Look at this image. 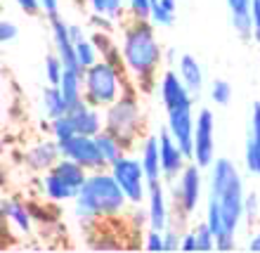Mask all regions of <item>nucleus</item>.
<instances>
[{
  "mask_svg": "<svg viewBox=\"0 0 260 253\" xmlns=\"http://www.w3.org/2000/svg\"><path fill=\"white\" fill-rule=\"evenodd\" d=\"M164 241H166V251H178L182 244V230L178 225H168L164 230Z\"/></svg>",
  "mask_w": 260,
  "mask_h": 253,
  "instance_id": "nucleus-38",
  "label": "nucleus"
},
{
  "mask_svg": "<svg viewBox=\"0 0 260 253\" xmlns=\"http://www.w3.org/2000/svg\"><path fill=\"white\" fill-rule=\"evenodd\" d=\"M130 206L125 192L116 182L109 168L92 171L81 187L78 197L74 199V215L81 230L95 232L97 227L107 220H116Z\"/></svg>",
  "mask_w": 260,
  "mask_h": 253,
  "instance_id": "nucleus-2",
  "label": "nucleus"
},
{
  "mask_svg": "<svg viewBox=\"0 0 260 253\" xmlns=\"http://www.w3.org/2000/svg\"><path fill=\"white\" fill-rule=\"evenodd\" d=\"M57 144H59L62 156L71 159V161H76V164H81L85 171L92 173V171H102V168H107L104 156H102V151H100V147H97L95 137L74 133V135L64 137V140H57Z\"/></svg>",
  "mask_w": 260,
  "mask_h": 253,
  "instance_id": "nucleus-8",
  "label": "nucleus"
},
{
  "mask_svg": "<svg viewBox=\"0 0 260 253\" xmlns=\"http://www.w3.org/2000/svg\"><path fill=\"white\" fill-rule=\"evenodd\" d=\"M0 208H3V218H5L14 230H19L21 234H31L36 220H34V213H31L28 204H24L19 199H7L5 197L3 204H0Z\"/></svg>",
  "mask_w": 260,
  "mask_h": 253,
  "instance_id": "nucleus-20",
  "label": "nucleus"
},
{
  "mask_svg": "<svg viewBox=\"0 0 260 253\" xmlns=\"http://www.w3.org/2000/svg\"><path fill=\"white\" fill-rule=\"evenodd\" d=\"M48 130H50V135L55 137V140H64V137H69V135H74L76 133L74 123H71V116H69V111L67 114H62V116H57V118H50Z\"/></svg>",
  "mask_w": 260,
  "mask_h": 253,
  "instance_id": "nucleus-32",
  "label": "nucleus"
},
{
  "mask_svg": "<svg viewBox=\"0 0 260 253\" xmlns=\"http://www.w3.org/2000/svg\"><path fill=\"white\" fill-rule=\"evenodd\" d=\"M38 187H41L43 197L48 199L50 204H69V201H74V199L78 197V192H76L71 185H67L52 168L45 171V173H41Z\"/></svg>",
  "mask_w": 260,
  "mask_h": 253,
  "instance_id": "nucleus-18",
  "label": "nucleus"
},
{
  "mask_svg": "<svg viewBox=\"0 0 260 253\" xmlns=\"http://www.w3.org/2000/svg\"><path fill=\"white\" fill-rule=\"evenodd\" d=\"M41 10L48 19L59 17V0H41Z\"/></svg>",
  "mask_w": 260,
  "mask_h": 253,
  "instance_id": "nucleus-43",
  "label": "nucleus"
},
{
  "mask_svg": "<svg viewBox=\"0 0 260 253\" xmlns=\"http://www.w3.org/2000/svg\"><path fill=\"white\" fill-rule=\"evenodd\" d=\"M97 59H100V50H97V45H95L92 38L83 36L81 41H76V64H78L83 71L92 67Z\"/></svg>",
  "mask_w": 260,
  "mask_h": 253,
  "instance_id": "nucleus-30",
  "label": "nucleus"
},
{
  "mask_svg": "<svg viewBox=\"0 0 260 253\" xmlns=\"http://www.w3.org/2000/svg\"><path fill=\"white\" fill-rule=\"evenodd\" d=\"M64 100H67L69 109L78 107L81 102H85V85H83V69L81 67H67L59 83Z\"/></svg>",
  "mask_w": 260,
  "mask_h": 253,
  "instance_id": "nucleus-21",
  "label": "nucleus"
},
{
  "mask_svg": "<svg viewBox=\"0 0 260 253\" xmlns=\"http://www.w3.org/2000/svg\"><path fill=\"white\" fill-rule=\"evenodd\" d=\"M201 166L189 161L185 166V171L180 173L178 182L173 180V208L175 215H180L182 223L197 211V206L201 204V194H204V178H201Z\"/></svg>",
  "mask_w": 260,
  "mask_h": 253,
  "instance_id": "nucleus-6",
  "label": "nucleus"
},
{
  "mask_svg": "<svg viewBox=\"0 0 260 253\" xmlns=\"http://www.w3.org/2000/svg\"><path fill=\"white\" fill-rule=\"evenodd\" d=\"M17 5H19V10L24 14H28V17H34V14H41V0H14Z\"/></svg>",
  "mask_w": 260,
  "mask_h": 253,
  "instance_id": "nucleus-41",
  "label": "nucleus"
},
{
  "mask_svg": "<svg viewBox=\"0 0 260 253\" xmlns=\"http://www.w3.org/2000/svg\"><path fill=\"white\" fill-rule=\"evenodd\" d=\"M227 7H230L234 34L239 38H253V19H251L253 0H227Z\"/></svg>",
  "mask_w": 260,
  "mask_h": 253,
  "instance_id": "nucleus-22",
  "label": "nucleus"
},
{
  "mask_svg": "<svg viewBox=\"0 0 260 253\" xmlns=\"http://www.w3.org/2000/svg\"><path fill=\"white\" fill-rule=\"evenodd\" d=\"M194 234H197V241H199V251H213L215 248V234H213V230L208 227L206 220L194 227Z\"/></svg>",
  "mask_w": 260,
  "mask_h": 253,
  "instance_id": "nucleus-34",
  "label": "nucleus"
},
{
  "mask_svg": "<svg viewBox=\"0 0 260 253\" xmlns=\"http://www.w3.org/2000/svg\"><path fill=\"white\" fill-rule=\"evenodd\" d=\"M104 128L123 140L125 147H135L142 135V107H140V90L133 81L125 85L123 95L104 109Z\"/></svg>",
  "mask_w": 260,
  "mask_h": 253,
  "instance_id": "nucleus-4",
  "label": "nucleus"
},
{
  "mask_svg": "<svg viewBox=\"0 0 260 253\" xmlns=\"http://www.w3.org/2000/svg\"><path fill=\"white\" fill-rule=\"evenodd\" d=\"M52 171H55L67 185L74 187L76 192H81V187L85 185V180H88V175H90V171H85L81 164H76V161H71V159H67V156L59 159V161L52 166Z\"/></svg>",
  "mask_w": 260,
  "mask_h": 253,
  "instance_id": "nucleus-25",
  "label": "nucleus"
},
{
  "mask_svg": "<svg viewBox=\"0 0 260 253\" xmlns=\"http://www.w3.org/2000/svg\"><path fill=\"white\" fill-rule=\"evenodd\" d=\"M178 14V0H151L149 21L154 26H171Z\"/></svg>",
  "mask_w": 260,
  "mask_h": 253,
  "instance_id": "nucleus-28",
  "label": "nucleus"
},
{
  "mask_svg": "<svg viewBox=\"0 0 260 253\" xmlns=\"http://www.w3.org/2000/svg\"><path fill=\"white\" fill-rule=\"evenodd\" d=\"M69 116H71V123L78 135L95 137L97 133L104 130V109H97L88 102H81L78 107L69 109Z\"/></svg>",
  "mask_w": 260,
  "mask_h": 253,
  "instance_id": "nucleus-14",
  "label": "nucleus"
},
{
  "mask_svg": "<svg viewBox=\"0 0 260 253\" xmlns=\"http://www.w3.org/2000/svg\"><path fill=\"white\" fill-rule=\"evenodd\" d=\"M118 43L128 78L135 83L140 92H151L158 85V67L166 59L154 24L149 19H130L121 31Z\"/></svg>",
  "mask_w": 260,
  "mask_h": 253,
  "instance_id": "nucleus-1",
  "label": "nucleus"
},
{
  "mask_svg": "<svg viewBox=\"0 0 260 253\" xmlns=\"http://www.w3.org/2000/svg\"><path fill=\"white\" fill-rule=\"evenodd\" d=\"M168 114V133L173 135V140L182 147L189 161H192V154H194V125H197V116H194V104L189 107H180V109H173V111H166Z\"/></svg>",
  "mask_w": 260,
  "mask_h": 253,
  "instance_id": "nucleus-11",
  "label": "nucleus"
},
{
  "mask_svg": "<svg viewBox=\"0 0 260 253\" xmlns=\"http://www.w3.org/2000/svg\"><path fill=\"white\" fill-rule=\"evenodd\" d=\"M251 19H253V41L260 45V0H253V7H251Z\"/></svg>",
  "mask_w": 260,
  "mask_h": 253,
  "instance_id": "nucleus-42",
  "label": "nucleus"
},
{
  "mask_svg": "<svg viewBox=\"0 0 260 253\" xmlns=\"http://www.w3.org/2000/svg\"><path fill=\"white\" fill-rule=\"evenodd\" d=\"M64 62L59 59V55L57 52H52V55L45 57V64H43V71H45V83H50V85H59L62 83V76H64Z\"/></svg>",
  "mask_w": 260,
  "mask_h": 253,
  "instance_id": "nucleus-31",
  "label": "nucleus"
},
{
  "mask_svg": "<svg viewBox=\"0 0 260 253\" xmlns=\"http://www.w3.org/2000/svg\"><path fill=\"white\" fill-rule=\"evenodd\" d=\"M92 41H95L102 59H107L109 64H114V67H118V69H125L123 67V55H121V43L111 41L109 31H100V28H97V34L92 36Z\"/></svg>",
  "mask_w": 260,
  "mask_h": 253,
  "instance_id": "nucleus-26",
  "label": "nucleus"
},
{
  "mask_svg": "<svg viewBox=\"0 0 260 253\" xmlns=\"http://www.w3.org/2000/svg\"><path fill=\"white\" fill-rule=\"evenodd\" d=\"M258 218H260V199L255 192H251L244 199V220L248 225H253V223H258Z\"/></svg>",
  "mask_w": 260,
  "mask_h": 253,
  "instance_id": "nucleus-36",
  "label": "nucleus"
},
{
  "mask_svg": "<svg viewBox=\"0 0 260 253\" xmlns=\"http://www.w3.org/2000/svg\"><path fill=\"white\" fill-rule=\"evenodd\" d=\"M208 194L215 197L222 213L225 230L237 232L244 220V178L239 168L230 159H215L211 166V178H208Z\"/></svg>",
  "mask_w": 260,
  "mask_h": 253,
  "instance_id": "nucleus-3",
  "label": "nucleus"
},
{
  "mask_svg": "<svg viewBox=\"0 0 260 253\" xmlns=\"http://www.w3.org/2000/svg\"><path fill=\"white\" fill-rule=\"evenodd\" d=\"M50 36H52V45L64 67H78L76 64V41L69 34V21L62 17L50 19Z\"/></svg>",
  "mask_w": 260,
  "mask_h": 253,
  "instance_id": "nucleus-17",
  "label": "nucleus"
},
{
  "mask_svg": "<svg viewBox=\"0 0 260 253\" xmlns=\"http://www.w3.org/2000/svg\"><path fill=\"white\" fill-rule=\"evenodd\" d=\"M130 83L125 69H118L109 64L107 59H97L90 69L83 71V85H85V102L97 107V109H107L114 104L118 97L123 95L125 85Z\"/></svg>",
  "mask_w": 260,
  "mask_h": 253,
  "instance_id": "nucleus-5",
  "label": "nucleus"
},
{
  "mask_svg": "<svg viewBox=\"0 0 260 253\" xmlns=\"http://www.w3.org/2000/svg\"><path fill=\"white\" fill-rule=\"evenodd\" d=\"M166 59L173 62V59H175V50H166Z\"/></svg>",
  "mask_w": 260,
  "mask_h": 253,
  "instance_id": "nucleus-47",
  "label": "nucleus"
},
{
  "mask_svg": "<svg viewBox=\"0 0 260 253\" xmlns=\"http://www.w3.org/2000/svg\"><path fill=\"white\" fill-rule=\"evenodd\" d=\"M234 234L230 230H222V232L215 237V251H234L237 248V241H234Z\"/></svg>",
  "mask_w": 260,
  "mask_h": 253,
  "instance_id": "nucleus-40",
  "label": "nucleus"
},
{
  "mask_svg": "<svg viewBox=\"0 0 260 253\" xmlns=\"http://www.w3.org/2000/svg\"><path fill=\"white\" fill-rule=\"evenodd\" d=\"M95 140H97V147H100V151H102L107 168H111V166L116 164V161H121V159L128 154V147H125L123 140H118V137L114 135V133H109L107 128H104L102 133H97Z\"/></svg>",
  "mask_w": 260,
  "mask_h": 253,
  "instance_id": "nucleus-24",
  "label": "nucleus"
},
{
  "mask_svg": "<svg viewBox=\"0 0 260 253\" xmlns=\"http://www.w3.org/2000/svg\"><path fill=\"white\" fill-rule=\"evenodd\" d=\"M178 74L185 81V85L189 88L194 97L199 100L201 90H204V69L199 64V59L194 55H180L178 57Z\"/></svg>",
  "mask_w": 260,
  "mask_h": 253,
  "instance_id": "nucleus-23",
  "label": "nucleus"
},
{
  "mask_svg": "<svg viewBox=\"0 0 260 253\" xmlns=\"http://www.w3.org/2000/svg\"><path fill=\"white\" fill-rule=\"evenodd\" d=\"M158 144H161V171H164V178L173 182V180L180 178V173L185 171V166L189 164V156L173 140L168 128H164L158 133Z\"/></svg>",
  "mask_w": 260,
  "mask_h": 253,
  "instance_id": "nucleus-12",
  "label": "nucleus"
},
{
  "mask_svg": "<svg viewBox=\"0 0 260 253\" xmlns=\"http://www.w3.org/2000/svg\"><path fill=\"white\" fill-rule=\"evenodd\" d=\"M158 97H161V104H164L166 111L180 109V107H189V104L197 102V97L189 92V88L185 85V81L180 78L178 71H164L161 78H158Z\"/></svg>",
  "mask_w": 260,
  "mask_h": 253,
  "instance_id": "nucleus-10",
  "label": "nucleus"
},
{
  "mask_svg": "<svg viewBox=\"0 0 260 253\" xmlns=\"http://www.w3.org/2000/svg\"><path fill=\"white\" fill-rule=\"evenodd\" d=\"M114 173L116 182L121 185V189L125 192L130 206H142L147 201V189H149V180L144 175V168H142V161L140 156H130L125 154L121 161L109 168Z\"/></svg>",
  "mask_w": 260,
  "mask_h": 253,
  "instance_id": "nucleus-7",
  "label": "nucleus"
},
{
  "mask_svg": "<svg viewBox=\"0 0 260 253\" xmlns=\"http://www.w3.org/2000/svg\"><path fill=\"white\" fill-rule=\"evenodd\" d=\"M192 161L199 164L201 168H211L213 161H215V116L206 107L197 111Z\"/></svg>",
  "mask_w": 260,
  "mask_h": 253,
  "instance_id": "nucleus-9",
  "label": "nucleus"
},
{
  "mask_svg": "<svg viewBox=\"0 0 260 253\" xmlns=\"http://www.w3.org/2000/svg\"><path fill=\"white\" fill-rule=\"evenodd\" d=\"M180 251H199V241L194 230L189 232H182V244H180Z\"/></svg>",
  "mask_w": 260,
  "mask_h": 253,
  "instance_id": "nucleus-44",
  "label": "nucleus"
},
{
  "mask_svg": "<svg viewBox=\"0 0 260 253\" xmlns=\"http://www.w3.org/2000/svg\"><path fill=\"white\" fill-rule=\"evenodd\" d=\"M147 213H149V227L161 230L171 225V211H168V201H166V189L158 182H149L147 189Z\"/></svg>",
  "mask_w": 260,
  "mask_h": 253,
  "instance_id": "nucleus-16",
  "label": "nucleus"
},
{
  "mask_svg": "<svg viewBox=\"0 0 260 253\" xmlns=\"http://www.w3.org/2000/svg\"><path fill=\"white\" fill-rule=\"evenodd\" d=\"M248 251L260 253V230H258V232H253V237L248 239Z\"/></svg>",
  "mask_w": 260,
  "mask_h": 253,
  "instance_id": "nucleus-46",
  "label": "nucleus"
},
{
  "mask_svg": "<svg viewBox=\"0 0 260 253\" xmlns=\"http://www.w3.org/2000/svg\"><path fill=\"white\" fill-rule=\"evenodd\" d=\"M41 104H43V111H45L48 118H57L69 111V104H67V100H64L59 85H50V83L43 88Z\"/></svg>",
  "mask_w": 260,
  "mask_h": 253,
  "instance_id": "nucleus-27",
  "label": "nucleus"
},
{
  "mask_svg": "<svg viewBox=\"0 0 260 253\" xmlns=\"http://www.w3.org/2000/svg\"><path fill=\"white\" fill-rule=\"evenodd\" d=\"M144 248H147V251H166L164 232H161V230L149 227V230L144 232Z\"/></svg>",
  "mask_w": 260,
  "mask_h": 253,
  "instance_id": "nucleus-37",
  "label": "nucleus"
},
{
  "mask_svg": "<svg viewBox=\"0 0 260 253\" xmlns=\"http://www.w3.org/2000/svg\"><path fill=\"white\" fill-rule=\"evenodd\" d=\"M69 34H71V38H74V41H81L83 36V26L81 24H71V21H69Z\"/></svg>",
  "mask_w": 260,
  "mask_h": 253,
  "instance_id": "nucleus-45",
  "label": "nucleus"
},
{
  "mask_svg": "<svg viewBox=\"0 0 260 253\" xmlns=\"http://www.w3.org/2000/svg\"><path fill=\"white\" fill-rule=\"evenodd\" d=\"M211 100L218 107H227V104L232 102V85L225 78H215L211 83Z\"/></svg>",
  "mask_w": 260,
  "mask_h": 253,
  "instance_id": "nucleus-33",
  "label": "nucleus"
},
{
  "mask_svg": "<svg viewBox=\"0 0 260 253\" xmlns=\"http://www.w3.org/2000/svg\"><path fill=\"white\" fill-rule=\"evenodd\" d=\"M140 161H142L144 175L149 182H158L164 180V171H161V144H158V135H147L140 144Z\"/></svg>",
  "mask_w": 260,
  "mask_h": 253,
  "instance_id": "nucleus-19",
  "label": "nucleus"
},
{
  "mask_svg": "<svg viewBox=\"0 0 260 253\" xmlns=\"http://www.w3.org/2000/svg\"><path fill=\"white\" fill-rule=\"evenodd\" d=\"M88 5L90 14H104L109 19L118 21L125 12V0H83Z\"/></svg>",
  "mask_w": 260,
  "mask_h": 253,
  "instance_id": "nucleus-29",
  "label": "nucleus"
},
{
  "mask_svg": "<svg viewBox=\"0 0 260 253\" xmlns=\"http://www.w3.org/2000/svg\"><path fill=\"white\" fill-rule=\"evenodd\" d=\"M244 164L251 175H260V102H253L248 118L246 147H244Z\"/></svg>",
  "mask_w": 260,
  "mask_h": 253,
  "instance_id": "nucleus-15",
  "label": "nucleus"
},
{
  "mask_svg": "<svg viewBox=\"0 0 260 253\" xmlns=\"http://www.w3.org/2000/svg\"><path fill=\"white\" fill-rule=\"evenodd\" d=\"M59 159H62V151H59V144H57L55 137L52 140H38L24 151V166L31 173H38V175L50 171Z\"/></svg>",
  "mask_w": 260,
  "mask_h": 253,
  "instance_id": "nucleus-13",
  "label": "nucleus"
},
{
  "mask_svg": "<svg viewBox=\"0 0 260 253\" xmlns=\"http://www.w3.org/2000/svg\"><path fill=\"white\" fill-rule=\"evenodd\" d=\"M17 34H19V28H17V24H14L12 19L0 21V43H3V45L12 43L14 38H17Z\"/></svg>",
  "mask_w": 260,
  "mask_h": 253,
  "instance_id": "nucleus-39",
  "label": "nucleus"
},
{
  "mask_svg": "<svg viewBox=\"0 0 260 253\" xmlns=\"http://www.w3.org/2000/svg\"><path fill=\"white\" fill-rule=\"evenodd\" d=\"M130 19H149L151 14V0H125Z\"/></svg>",
  "mask_w": 260,
  "mask_h": 253,
  "instance_id": "nucleus-35",
  "label": "nucleus"
}]
</instances>
